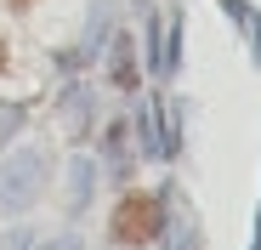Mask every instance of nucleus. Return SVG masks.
Returning <instances> with one entry per match:
<instances>
[{
    "label": "nucleus",
    "instance_id": "f257e3e1",
    "mask_svg": "<svg viewBox=\"0 0 261 250\" xmlns=\"http://www.w3.org/2000/svg\"><path fill=\"white\" fill-rule=\"evenodd\" d=\"M40 193H46V154L40 148L6 154V165H0V216H23Z\"/></svg>",
    "mask_w": 261,
    "mask_h": 250
},
{
    "label": "nucleus",
    "instance_id": "20e7f679",
    "mask_svg": "<svg viewBox=\"0 0 261 250\" xmlns=\"http://www.w3.org/2000/svg\"><path fill=\"white\" fill-rule=\"evenodd\" d=\"M216 6H222V12H227V17H233V23L250 34V63L261 68V12L250 6V0H216Z\"/></svg>",
    "mask_w": 261,
    "mask_h": 250
},
{
    "label": "nucleus",
    "instance_id": "f03ea898",
    "mask_svg": "<svg viewBox=\"0 0 261 250\" xmlns=\"http://www.w3.org/2000/svg\"><path fill=\"white\" fill-rule=\"evenodd\" d=\"M165 233V199L159 193H125L114 211V239L119 244H153Z\"/></svg>",
    "mask_w": 261,
    "mask_h": 250
},
{
    "label": "nucleus",
    "instance_id": "9b49d317",
    "mask_svg": "<svg viewBox=\"0 0 261 250\" xmlns=\"http://www.w3.org/2000/svg\"><path fill=\"white\" fill-rule=\"evenodd\" d=\"M46 250H80V239H74V233H68V239H51V244H46Z\"/></svg>",
    "mask_w": 261,
    "mask_h": 250
},
{
    "label": "nucleus",
    "instance_id": "7ed1b4c3",
    "mask_svg": "<svg viewBox=\"0 0 261 250\" xmlns=\"http://www.w3.org/2000/svg\"><path fill=\"white\" fill-rule=\"evenodd\" d=\"M108 86L137 91V52H130V34H114L108 40Z\"/></svg>",
    "mask_w": 261,
    "mask_h": 250
},
{
    "label": "nucleus",
    "instance_id": "9d476101",
    "mask_svg": "<svg viewBox=\"0 0 261 250\" xmlns=\"http://www.w3.org/2000/svg\"><path fill=\"white\" fill-rule=\"evenodd\" d=\"M17 119H23V108H6V114H0V137H12V131H17Z\"/></svg>",
    "mask_w": 261,
    "mask_h": 250
},
{
    "label": "nucleus",
    "instance_id": "6e6552de",
    "mask_svg": "<svg viewBox=\"0 0 261 250\" xmlns=\"http://www.w3.org/2000/svg\"><path fill=\"white\" fill-rule=\"evenodd\" d=\"M176 68H182V12L165 23V68L159 74H176Z\"/></svg>",
    "mask_w": 261,
    "mask_h": 250
},
{
    "label": "nucleus",
    "instance_id": "ddd939ff",
    "mask_svg": "<svg viewBox=\"0 0 261 250\" xmlns=\"http://www.w3.org/2000/svg\"><path fill=\"white\" fill-rule=\"evenodd\" d=\"M0 68H6V46H0Z\"/></svg>",
    "mask_w": 261,
    "mask_h": 250
},
{
    "label": "nucleus",
    "instance_id": "4468645a",
    "mask_svg": "<svg viewBox=\"0 0 261 250\" xmlns=\"http://www.w3.org/2000/svg\"><path fill=\"white\" fill-rule=\"evenodd\" d=\"M12 6H29V0H12Z\"/></svg>",
    "mask_w": 261,
    "mask_h": 250
},
{
    "label": "nucleus",
    "instance_id": "1a4fd4ad",
    "mask_svg": "<svg viewBox=\"0 0 261 250\" xmlns=\"http://www.w3.org/2000/svg\"><path fill=\"white\" fill-rule=\"evenodd\" d=\"M142 46H148V68L159 74V68H165V23H159L153 12H148V34H142Z\"/></svg>",
    "mask_w": 261,
    "mask_h": 250
},
{
    "label": "nucleus",
    "instance_id": "39448f33",
    "mask_svg": "<svg viewBox=\"0 0 261 250\" xmlns=\"http://www.w3.org/2000/svg\"><path fill=\"white\" fill-rule=\"evenodd\" d=\"M108 165H114V177L130 171V119H114L108 125Z\"/></svg>",
    "mask_w": 261,
    "mask_h": 250
},
{
    "label": "nucleus",
    "instance_id": "f8f14e48",
    "mask_svg": "<svg viewBox=\"0 0 261 250\" xmlns=\"http://www.w3.org/2000/svg\"><path fill=\"white\" fill-rule=\"evenodd\" d=\"M250 250H261V205H255V239H250Z\"/></svg>",
    "mask_w": 261,
    "mask_h": 250
},
{
    "label": "nucleus",
    "instance_id": "0eeeda50",
    "mask_svg": "<svg viewBox=\"0 0 261 250\" xmlns=\"http://www.w3.org/2000/svg\"><path fill=\"white\" fill-rule=\"evenodd\" d=\"M63 125H68V131H85V125H91V91H85V86L68 91V103H63Z\"/></svg>",
    "mask_w": 261,
    "mask_h": 250
},
{
    "label": "nucleus",
    "instance_id": "423d86ee",
    "mask_svg": "<svg viewBox=\"0 0 261 250\" xmlns=\"http://www.w3.org/2000/svg\"><path fill=\"white\" fill-rule=\"evenodd\" d=\"M68 171H74V177H68V211L80 216V211H85V199H91V182H97L91 171H97V165H91V159H74Z\"/></svg>",
    "mask_w": 261,
    "mask_h": 250
}]
</instances>
